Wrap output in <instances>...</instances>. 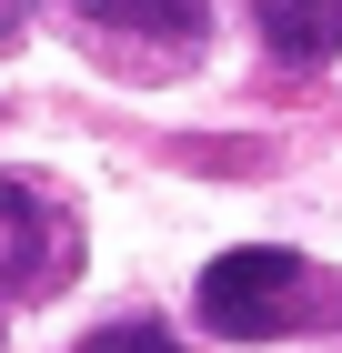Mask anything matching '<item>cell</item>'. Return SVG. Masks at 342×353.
Returning <instances> with one entry per match:
<instances>
[{
    "mask_svg": "<svg viewBox=\"0 0 342 353\" xmlns=\"http://www.w3.org/2000/svg\"><path fill=\"white\" fill-rule=\"evenodd\" d=\"M302 303H312V272L292 263V252H272V243H242V252H222V263L202 272V323L232 333V343H272V333H292Z\"/></svg>",
    "mask_w": 342,
    "mask_h": 353,
    "instance_id": "cell-1",
    "label": "cell"
},
{
    "mask_svg": "<svg viewBox=\"0 0 342 353\" xmlns=\"http://www.w3.org/2000/svg\"><path fill=\"white\" fill-rule=\"evenodd\" d=\"M91 30H131V41H171V51H191L202 41V21H211V0H71Z\"/></svg>",
    "mask_w": 342,
    "mask_h": 353,
    "instance_id": "cell-4",
    "label": "cell"
},
{
    "mask_svg": "<svg viewBox=\"0 0 342 353\" xmlns=\"http://www.w3.org/2000/svg\"><path fill=\"white\" fill-rule=\"evenodd\" d=\"M81 353H182V343H171L161 323H101V333H91Z\"/></svg>",
    "mask_w": 342,
    "mask_h": 353,
    "instance_id": "cell-5",
    "label": "cell"
},
{
    "mask_svg": "<svg viewBox=\"0 0 342 353\" xmlns=\"http://www.w3.org/2000/svg\"><path fill=\"white\" fill-rule=\"evenodd\" d=\"M71 222H61V202L41 182H10L0 172V293H51L61 263H71Z\"/></svg>",
    "mask_w": 342,
    "mask_h": 353,
    "instance_id": "cell-2",
    "label": "cell"
},
{
    "mask_svg": "<svg viewBox=\"0 0 342 353\" xmlns=\"http://www.w3.org/2000/svg\"><path fill=\"white\" fill-rule=\"evenodd\" d=\"M252 21H262L272 61H292V71L342 61V0H252Z\"/></svg>",
    "mask_w": 342,
    "mask_h": 353,
    "instance_id": "cell-3",
    "label": "cell"
},
{
    "mask_svg": "<svg viewBox=\"0 0 342 353\" xmlns=\"http://www.w3.org/2000/svg\"><path fill=\"white\" fill-rule=\"evenodd\" d=\"M21 30H30V0H0V51H10Z\"/></svg>",
    "mask_w": 342,
    "mask_h": 353,
    "instance_id": "cell-6",
    "label": "cell"
}]
</instances>
